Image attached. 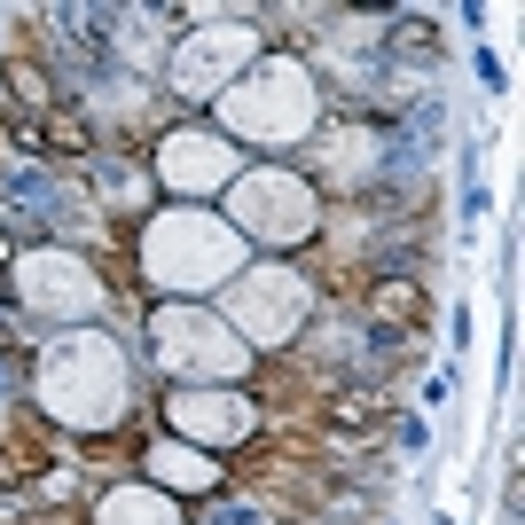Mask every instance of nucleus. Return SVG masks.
I'll return each mask as SVG.
<instances>
[{"instance_id":"nucleus-1","label":"nucleus","mask_w":525,"mask_h":525,"mask_svg":"<svg viewBox=\"0 0 525 525\" xmlns=\"http://www.w3.org/2000/svg\"><path fill=\"white\" fill-rule=\"evenodd\" d=\"M149 471L165 478V486H189V494H212V463H204V455H189V447H157V455H149Z\"/></svg>"},{"instance_id":"nucleus-2","label":"nucleus","mask_w":525,"mask_h":525,"mask_svg":"<svg viewBox=\"0 0 525 525\" xmlns=\"http://www.w3.org/2000/svg\"><path fill=\"white\" fill-rule=\"evenodd\" d=\"M471 71H478V87H494V95L510 87V71H502V55H494V48H478V55H471Z\"/></svg>"},{"instance_id":"nucleus-3","label":"nucleus","mask_w":525,"mask_h":525,"mask_svg":"<svg viewBox=\"0 0 525 525\" xmlns=\"http://www.w3.org/2000/svg\"><path fill=\"white\" fill-rule=\"evenodd\" d=\"M494 212V196H486V181H463V228H478Z\"/></svg>"},{"instance_id":"nucleus-4","label":"nucleus","mask_w":525,"mask_h":525,"mask_svg":"<svg viewBox=\"0 0 525 525\" xmlns=\"http://www.w3.org/2000/svg\"><path fill=\"white\" fill-rule=\"evenodd\" d=\"M400 447H408V455H424V447H431V424H424V416H408V424H400Z\"/></svg>"},{"instance_id":"nucleus-5","label":"nucleus","mask_w":525,"mask_h":525,"mask_svg":"<svg viewBox=\"0 0 525 525\" xmlns=\"http://www.w3.org/2000/svg\"><path fill=\"white\" fill-rule=\"evenodd\" d=\"M212 525H259V510H251V502H220V510H212Z\"/></svg>"},{"instance_id":"nucleus-6","label":"nucleus","mask_w":525,"mask_h":525,"mask_svg":"<svg viewBox=\"0 0 525 525\" xmlns=\"http://www.w3.org/2000/svg\"><path fill=\"white\" fill-rule=\"evenodd\" d=\"M0 259H8V236H0Z\"/></svg>"}]
</instances>
